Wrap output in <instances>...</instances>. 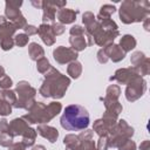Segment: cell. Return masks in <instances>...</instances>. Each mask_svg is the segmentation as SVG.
<instances>
[{"label":"cell","instance_id":"6da1fadb","mask_svg":"<svg viewBox=\"0 0 150 150\" xmlns=\"http://www.w3.org/2000/svg\"><path fill=\"white\" fill-rule=\"evenodd\" d=\"M70 84V79L61 74L56 68L52 67L49 71L45 74V80L39 89V94L42 97H52L54 100L62 98Z\"/></svg>","mask_w":150,"mask_h":150},{"label":"cell","instance_id":"7a4b0ae2","mask_svg":"<svg viewBox=\"0 0 150 150\" xmlns=\"http://www.w3.org/2000/svg\"><path fill=\"white\" fill-rule=\"evenodd\" d=\"M90 122L87 109L79 104H70L64 108L60 124L68 131H81L88 128Z\"/></svg>","mask_w":150,"mask_h":150},{"label":"cell","instance_id":"3957f363","mask_svg":"<svg viewBox=\"0 0 150 150\" xmlns=\"http://www.w3.org/2000/svg\"><path fill=\"white\" fill-rule=\"evenodd\" d=\"M62 110V104L57 101H53L49 104H45L43 102H36L28 110L22 118L30 124H46L55 116H57Z\"/></svg>","mask_w":150,"mask_h":150},{"label":"cell","instance_id":"277c9868","mask_svg":"<svg viewBox=\"0 0 150 150\" xmlns=\"http://www.w3.org/2000/svg\"><path fill=\"white\" fill-rule=\"evenodd\" d=\"M118 13L121 21L125 25L142 22L146 18H149L150 4L146 0H142V1L125 0L121 4Z\"/></svg>","mask_w":150,"mask_h":150},{"label":"cell","instance_id":"5b68a950","mask_svg":"<svg viewBox=\"0 0 150 150\" xmlns=\"http://www.w3.org/2000/svg\"><path fill=\"white\" fill-rule=\"evenodd\" d=\"M84 30L88 35L91 36V39L94 40V43L103 48L114 43V40L120 35L118 30H104L97 20H95L89 26H86Z\"/></svg>","mask_w":150,"mask_h":150},{"label":"cell","instance_id":"8992f818","mask_svg":"<svg viewBox=\"0 0 150 150\" xmlns=\"http://www.w3.org/2000/svg\"><path fill=\"white\" fill-rule=\"evenodd\" d=\"M15 94H16V102L13 105L14 108L29 110L35 103L36 89L32 87L27 81L18 82L15 88Z\"/></svg>","mask_w":150,"mask_h":150},{"label":"cell","instance_id":"52a82bcc","mask_svg":"<svg viewBox=\"0 0 150 150\" xmlns=\"http://www.w3.org/2000/svg\"><path fill=\"white\" fill-rule=\"evenodd\" d=\"M132 136H134V128L130 127L125 120H120L112 127V129L108 135L109 146L118 148L124 141L131 138Z\"/></svg>","mask_w":150,"mask_h":150},{"label":"cell","instance_id":"ba28073f","mask_svg":"<svg viewBox=\"0 0 150 150\" xmlns=\"http://www.w3.org/2000/svg\"><path fill=\"white\" fill-rule=\"evenodd\" d=\"M5 15L8 21H11L16 29H23L27 26V20L22 15L20 7L22 6V1L15 0H6L5 2Z\"/></svg>","mask_w":150,"mask_h":150},{"label":"cell","instance_id":"9c48e42d","mask_svg":"<svg viewBox=\"0 0 150 150\" xmlns=\"http://www.w3.org/2000/svg\"><path fill=\"white\" fill-rule=\"evenodd\" d=\"M145 90H146V81L142 76L137 75L127 84L124 91L125 98L129 102H135L144 95Z\"/></svg>","mask_w":150,"mask_h":150},{"label":"cell","instance_id":"30bf717a","mask_svg":"<svg viewBox=\"0 0 150 150\" xmlns=\"http://www.w3.org/2000/svg\"><path fill=\"white\" fill-rule=\"evenodd\" d=\"M67 1H52V0H47V1H42V7L41 9H43V14H42V23H54L55 19H56V11L63 8L66 6Z\"/></svg>","mask_w":150,"mask_h":150},{"label":"cell","instance_id":"8fae6325","mask_svg":"<svg viewBox=\"0 0 150 150\" xmlns=\"http://www.w3.org/2000/svg\"><path fill=\"white\" fill-rule=\"evenodd\" d=\"M77 56V52L64 46H59L53 50V57L59 64H67L73 61H76Z\"/></svg>","mask_w":150,"mask_h":150},{"label":"cell","instance_id":"7c38bea8","mask_svg":"<svg viewBox=\"0 0 150 150\" xmlns=\"http://www.w3.org/2000/svg\"><path fill=\"white\" fill-rule=\"evenodd\" d=\"M138 73L134 67H129V68H120L115 71V74L109 79L110 81H116L120 84H128L135 76H137Z\"/></svg>","mask_w":150,"mask_h":150},{"label":"cell","instance_id":"4fadbf2b","mask_svg":"<svg viewBox=\"0 0 150 150\" xmlns=\"http://www.w3.org/2000/svg\"><path fill=\"white\" fill-rule=\"evenodd\" d=\"M32 127H29V124L22 118V117H18V118H14L9 122V135L14 138L15 136H23L26 135L29 129Z\"/></svg>","mask_w":150,"mask_h":150},{"label":"cell","instance_id":"5bb4252c","mask_svg":"<svg viewBox=\"0 0 150 150\" xmlns=\"http://www.w3.org/2000/svg\"><path fill=\"white\" fill-rule=\"evenodd\" d=\"M79 146L76 150H97L96 144L93 139L94 131L89 129H84L79 135Z\"/></svg>","mask_w":150,"mask_h":150},{"label":"cell","instance_id":"9a60e30c","mask_svg":"<svg viewBox=\"0 0 150 150\" xmlns=\"http://www.w3.org/2000/svg\"><path fill=\"white\" fill-rule=\"evenodd\" d=\"M69 43L71 46V49H74L75 52L79 53L81 50H84L88 46L94 45V40L91 39L90 35H88L86 33L84 35H81V36H70Z\"/></svg>","mask_w":150,"mask_h":150},{"label":"cell","instance_id":"2e32d148","mask_svg":"<svg viewBox=\"0 0 150 150\" xmlns=\"http://www.w3.org/2000/svg\"><path fill=\"white\" fill-rule=\"evenodd\" d=\"M15 32H16L15 26L11 21H8L6 16L0 15V41L13 39Z\"/></svg>","mask_w":150,"mask_h":150},{"label":"cell","instance_id":"e0dca14e","mask_svg":"<svg viewBox=\"0 0 150 150\" xmlns=\"http://www.w3.org/2000/svg\"><path fill=\"white\" fill-rule=\"evenodd\" d=\"M36 132L42 136L43 138H46L47 141H49L50 143H55L59 138V131L56 128L47 125V124H39Z\"/></svg>","mask_w":150,"mask_h":150},{"label":"cell","instance_id":"ac0fdd59","mask_svg":"<svg viewBox=\"0 0 150 150\" xmlns=\"http://www.w3.org/2000/svg\"><path fill=\"white\" fill-rule=\"evenodd\" d=\"M38 34L40 35L41 40L47 46H53L55 43V35L52 30L50 25L48 23H41L38 27Z\"/></svg>","mask_w":150,"mask_h":150},{"label":"cell","instance_id":"d6986e66","mask_svg":"<svg viewBox=\"0 0 150 150\" xmlns=\"http://www.w3.org/2000/svg\"><path fill=\"white\" fill-rule=\"evenodd\" d=\"M79 11H74L71 8H61L57 11V20H59V23L61 25H69V23H73L75 20H76V15H77Z\"/></svg>","mask_w":150,"mask_h":150},{"label":"cell","instance_id":"ffe728a7","mask_svg":"<svg viewBox=\"0 0 150 150\" xmlns=\"http://www.w3.org/2000/svg\"><path fill=\"white\" fill-rule=\"evenodd\" d=\"M103 49H104V52H105L108 59L111 60L112 62H120V61H122V60L124 59V56H125V53H124V52L121 49V47H120L118 45H116V43H111V45L104 47Z\"/></svg>","mask_w":150,"mask_h":150},{"label":"cell","instance_id":"44dd1931","mask_svg":"<svg viewBox=\"0 0 150 150\" xmlns=\"http://www.w3.org/2000/svg\"><path fill=\"white\" fill-rule=\"evenodd\" d=\"M136 43H137V42H136V39H135L132 35L125 34V35H123V36L121 38L118 46L121 47V49H122L124 53H128V52H131V50L136 47Z\"/></svg>","mask_w":150,"mask_h":150},{"label":"cell","instance_id":"7402d4cb","mask_svg":"<svg viewBox=\"0 0 150 150\" xmlns=\"http://www.w3.org/2000/svg\"><path fill=\"white\" fill-rule=\"evenodd\" d=\"M28 54H29L30 60H33V61H38L41 57H45L43 48L39 43H36V42L29 43V46H28Z\"/></svg>","mask_w":150,"mask_h":150},{"label":"cell","instance_id":"603a6c76","mask_svg":"<svg viewBox=\"0 0 150 150\" xmlns=\"http://www.w3.org/2000/svg\"><path fill=\"white\" fill-rule=\"evenodd\" d=\"M103 104L105 107V111H109V112H112V114H116V115H120L123 110V107L122 104L117 101H112V100H107V98H103Z\"/></svg>","mask_w":150,"mask_h":150},{"label":"cell","instance_id":"cb8c5ba5","mask_svg":"<svg viewBox=\"0 0 150 150\" xmlns=\"http://www.w3.org/2000/svg\"><path fill=\"white\" fill-rule=\"evenodd\" d=\"M67 74L73 77V79H79L80 75L82 74V64L76 60V61H73L70 63H68V67H67Z\"/></svg>","mask_w":150,"mask_h":150},{"label":"cell","instance_id":"d4e9b609","mask_svg":"<svg viewBox=\"0 0 150 150\" xmlns=\"http://www.w3.org/2000/svg\"><path fill=\"white\" fill-rule=\"evenodd\" d=\"M96 20L100 22L101 27H102L104 30H118L117 23H116L112 19H110V18H103V16L97 15V16H96Z\"/></svg>","mask_w":150,"mask_h":150},{"label":"cell","instance_id":"484cf974","mask_svg":"<svg viewBox=\"0 0 150 150\" xmlns=\"http://www.w3.org/2000/svg\"><path fill=\"white\" fill-rule=\"evenodd\" d=\"M93 131H95L98 135V137H101V136H108L109 132H110V129L100 118V120H96L94 122V124H93Z\"/></svg>","mask_w":150,"mask_h":150},{"label":"cell","instance_id":"4316f807","mask_svg":"<svg viewBox=\"0 0 150 150\" xmlns=\"http://www.w3.org/2000/svg\"><path fill=\"white\" fill-rule=\"evenodd\" d=\"M121 95V88L117 84H110L107 90H105V97L107 100H112V101H117L118 97Z\"/></svg>","mask_w":150,"mask_h":150},{"label":"cell","instance_id":"83f0119b","mask_svg":"<svg viewBox=\"0 0 150 150\" xmlns=\"http://www.w3.org/2000/svg\"><path fill=\"white\" fill-rule=\"evenodd\" d=\"M36 135H38V132H36V129H34V128H30L29 129V131L26 134V135H23L22 136V139H21V142L26 145V148H29V146H33L34 145V143H35V138H36Z\"/></svg>","mask_w":150,"mask_h":150},{"label":"cell","instance_id":"f1b7e54d","mask_svg":"<svg viewBox=\"0 0 150 150\" xmlns=\"http://www.w3.org/2000/svg\"><path fill=\"white\" fill-rule=\"evenodd\" d=\"M12 104L8 103L4 96H2V90H0V116H8L12 114Z\"/></svg>","mask_w":150,"mask_h":150},{"label":"cell","instance_id":"f546056e","mask_svg":"<svg viewBox=\"0 0 150 150\" xmlns=\"http://www.w3.org/2000/svg\"><path fill=\"white\" fill-rule=\"evenodd\" d=\"M136 70H137V73H138V75L139 76H145V75H149V73H150V60H149V57H145L137 67H134Z\"/></svg>","mask_w":150,"mask_h":150},{"label":"cell","instance_id":"4dcf8cb0","mask_svg":"<svg viewBox=\"0 0 150 150\" xmlns=\"http://www.w3.org/2000/svg\"><path fill=\"white\" fill-rule=\"evenodd\" d=\"M50 68H52V64H50V62H49L48 59H46V57H41L40 60L36 61V69H38L39 73H41V74H46L47 71H49Z\"/></svg>","mask_w":150,"mask_h":150},{"label":"cell","instance_id":"1f68e13d","mask_svg":"<svg viewBox=\"0 0 150 150\" xmlns=\"http://www.w3.org/2000/svg\"><path fill=\"white\" fill-rule=\"evenodd\" d=\"M116 12V7L114 5H103L101 6L100 8V12H98V15L100 16H103V18H110L114 13Z\"/></svg>","mask_w":150,"mask_h":150},{"label":"cell","instance_id":"d6a6232c","mask_svg":"<svg viewBox=\"0 0 150 150\" xmlns=\"http://www.w3.org/2000/svg\"><path fill=\"white\" fill-rule=\"evenodd\" d=\"M145 57H146V56L144 55V53L138 50V52H135V53L131 54V56H130V62H131L132 67H137Z\"/></svg>","mask_w":150,"mask_h":150},{"label":"cell","instance_id":"836d02e7","mask_svg":"<svg viewBox=\"0 0 150 150\" xmlns=\"http://www.w3.org/2000/svg\"><path fill=\"white\" fill-rule=\"evenodd\" d=\"M29 41V36H27L25 33H20L16 34L14 38V45H16L18 47H25Z\"/></svg>","mask_w":150,"mask_h":150},{"label":"cell","instance_id":"e575fe53","mask_svg":"<svg viewBox=\"0 0 150 150\" xmlns=\"http://www.w3.org/2000/svg\"><path fill=\"white\" fill-rule=\"evenodd\" d=\"M13 143V137L7 132H0V145L8 148Z\"/></svg>","mask_w":150,"mask_h":150},{"label":"cell","instance_id":"d590c367","mask_svg":"<svg viewBox=\"0 0 150 150\" xmlns=\"http://www.w3.org/2000/svg\"><path fill=\"white\" fill-rule=\"evenodd\" d=\"M117 149H118V150H136L137 146H136V143H135L131 138H129V139L124 141Z\"/></svg>","mask_w":150,"mask_h":150},{"label":"cell","instance_id":"8d00e7d4","mask_svg":"<svg viewBox=\"0 0 150 150\" xmlns=\"http://www.w3.org/2000/svg\"><path fill=\"white\" fill-rule=\"evenodd\" d=\"M95 20H96V16H95L94 13H91V12H84L83 15H82V22H83L84 27H86V26H89V25L93 23Z\"/></svg>","mask_w":150,"mask_h":150},{"label":"cell","instance_id":"74e56055","mask_svg":"<svg viewBox=\"0 0 150 150\" xmlns=\"http://www.w3.org/2000/svg\"><path fill=\"white\" fill-rule=\"evenodd\" d=\"M13 86V81L9 76L5 75L0 79V89L2 90H6V89H11V87Z\"/></svg>","mask_w":150,"mask_h":150},{"label":"cell","instance_id":"f35d334b","mask_svg":"<svg viewBox=\"0 0 150 150\" xmlns=\"http://www.w3.org/2000/svg\"><path fill=\"white\" fill-rule=\"evenodd\" d=\"M96 148H97V150H108V148H109L108 136H101L98 138V141H97Z\"/></svg>","mask_w":150,"mask_h":150},{"label":"cell","instance_id":"ab89813d","mask_svg":"<svg viewBox=\"0 0 150 150\" xmlns=\"http://www.w3.org/2000/svg\"><path fill=\"white\" fill-rule=\"evenodd\" d=\"M69 34H70V36H81V35L86 34V30L81 26L75 25V26H71V28L69 29Z\"/></svg>","mask_w":150,"mask_h":150},{"label":"cell","instance_id":"60d3db41","mask_svg":"<svg viewBox=\"0 0 150 150\" xmlns=\"http://www.w3.org/2000/svg\"><path fill=\"white\" fill-rule=\"evenodd\" d=\"M50 27H52V30H53V33H54L55 36L63 34V33H64V29H66L64 26L61 25V23H59V22H54V23H52Z\"/></svg>","mask_w":150,"mask_h":150},{"label":"cell","instance_id":"b9f144b4","mask_svg":"<svg viewBox=\"0 0 150 150\" xmlns=\"http://www.w3.org/2000/svg\"><path fill=\"white\" fill-rule=\"evenodd\" d=\"M96 56H97V61H98L100 63H102V64H103V63H107V62H108V60H109L103 48H101V49L97 52Z\"/></svg>","mask_w":150,"mask_h":150},{"label":"cell","instance_id":"7bdbcfd3","mask_svg":"<svg viewBox=\"0 0 150 150\" xmlns=\"http://www.w3.org/2000/svg\"><path fill=\"white\" fill-rule=\"evenodd\" d=\"M23 30H25V34H26L27 36L38 34V27H35V26H33V25H27V26L23 28Z\"/></svg>","mask_w":150,"mask_h":150},{"label":"cell","instance_id":"ee69618b","mask_svg":"<svg viewBox=\"0 0 150 150\" xmlns=\"http://www.w3.org/2000/svg\"><path fill=\"white\" fill-rule=\"evenodd\" d=\"M0 132H9V122L6 118H2L0 121Z\"/></svg>","mask_w":150,"mask_h":150},{"label":"cell","instance_id":"f6af8a7d","mask_svg":"<svg viewBox=\"0 0 150 150\" xmlns=\"http://www.w3.org/2000/svg\"><path fill=\"white\" fill-rule=\"evenodd\" d=\"M8 150H26V145L21 141L20 142H15V143H12L8 146Z\"/></svg>","mask_w":150,"mask_h":150},{"label":"cell","instance_id":"bcb514c9","mask_svg":"<svg viewBox=\"0 0 150 150\" xmlns=\"http://www.w3.org/2000/svg\"><path fill=\"white\" fill-rule=\"evenodd\" d=\"M139 150H150V141L145 139L139 144Z\"/></svg>","mask_w":150,"mask_h":150},{"label":"cell","instance_id":"7dc6e473","mask_svg":"<svg viewBox=\"0 0 150 150\" xmlns=\"http://www.w3.org/2000/svg\"><path fill=\"white\" fill-rule=\"evenodd\" d=\"M30 4H32L34 7H36V8H41V7H42V0H38V1L30 0Z\"/></svg>","mask_w":150,"mask_h":150},{"label":"cell","instance_id":"c3c4849f","mask_svg":"<svg viewBox=\"0 0 150 150\" xmlns=\"http://www.w3.org/2000/svg\"><path fill=\"white\" fill-rule=\"evenodd\" d=\"M143 26H144V28H145L146 32L150 30V18H146V19L143 21Z\"/></svg>","mask_w":150,"mask_h":150},{"label":"cell","instance_id":"681fc988","mask_svg":"<svg viewBox=\"0 0 150 150\" xmlns=\"http://www.w3.org/2000/svg\"><path fill=\"white\" fill-rule=\"evenodd\" d=\"M32 150H46V148L43 145H41V144H38V145H34L32 148Z\"/></svg>","mask_w":150,"mask_h":150},{"label":"cell","instance_id":"f907efd6","mask_svg":"<svg viewBox=\"0 0 150 150\" xmlns=\"http://www.w3.org/2000/svg\"><path fill=\"white\" fill-rule=\"evenodd\" d=\"M6 74H5V68L2 67V66H0V79L2 77V76H5Z\"/></svg>","mask_w":150,"mask_h":150}]
</instances>
